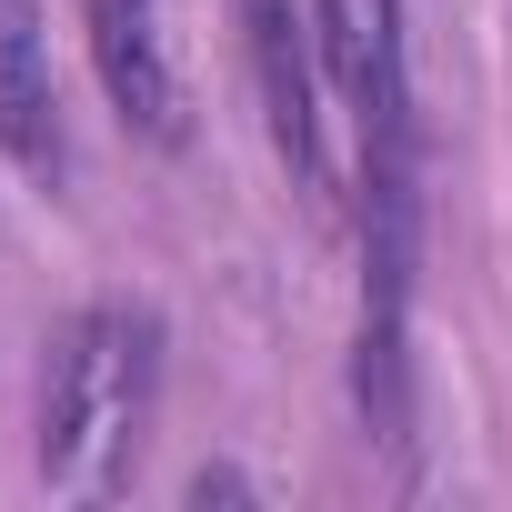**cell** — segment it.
<instances>
[{"label": "cell", "mask_w": 512, "mask_h": 512, "mask_svg": "<svg viewBox=\"0 0 512 512\" xmlns=\"http://www.w3.org/2000/svg\"><path fill=\"white\" fill-rule=\"evenodd\" d=\"M241 11V51H251V81H262V131L272 151L292 161L302 191L332 181V131H322V31L302 0H231Z\"/></svg>", "instance_id": "obj_2"}, {"label": "cell", "mask_w": 512, "mask_h": 512, "mask_svg": "<svg viewBox=\"0 0 512 512\" xmlns=\"http://www.w3.org/2000/svg\"><path fill=\"white\" fill-rule=\"evenodd\" d=\"M161 402V312L91 302L41 352V482L51 492H111L141 452V422Z\"/></svg>", "instance_id": "obj_1"}, {"label": "cell", "mask_w": 512, "mask_h": 512, "mask_svg": "<svg viewBox=\"0 0 512 512\" xmlns=\"http://www.w3.org/2000/svg\"><path fill=\"white\" fill-rule=\"evenodd\" d=\"M161 11H171V0H81L111 111H121L131 131H151V141H181V71H171Z\"/></svg>", "instance_id": "obj_3"}, {"label": "cell", "mask_w": 512, "mask_h": 512, "mask_svg": "<svg viewBox=\"0 0 512 512\" xmlns=\"http://www.w3.org/2000/svg\"><path fill=\"white\" fill-rule=\"evenodd\" d=\"M0 151L31 181L71 171V131H61V81H51V21L41 0H0Z\"/></svg>", "instance_id": "obj_4"}]
</instances>
